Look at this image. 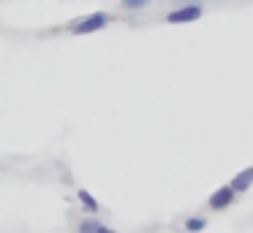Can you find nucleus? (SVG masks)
Wrapping results in <instances>:
<instances>
[{
	"mask_svg": "<svg viewBox=\"0 0 253 233\" xmlns=\"http://www.w3.org/2000/svg\"><path fill=\"white\" fill-rule=\"evenodd\" d=\"M109 22H112V16L106 14V11H93V14L82 16V19H74L71 25H68V33H71V35H90V33L104 30Z\"/></svg>",
	"mask_w": 253,
	"mask_h": 233,
	"instance_id": "nucleus-1",
	"label": "nucleus"
},
{
	"mask_svg": "<svg viewBox=\"0 0 253 233\" xmlns=\"http://www.w3.org/2000/svg\"><path fill=\"white\" fill-rule=\"evenodd\" d=\"M202 14H204L202 3H193V0H188V3L171 8L169 14H166V22H169V25H191V22L202 19Z\"/></svg>",
	"mask_w": 253,
	"mask_h": 233,
	"instance_id": "nucleus-2",
	"label": "nucleus"
},
{
	"mask_svg": "<svg viewBox=\"0 0 253 233\" xmlns=\"http://www.w3.org/2000/svg\"><path fill=\"white\" fill-rule=\"evenodd\" d=\"M234 198H237V193L231 190V184H223V187H218L212 195H210V209L223 211V209H229V206L234 203Z\"/></svg>",
	"mask_w": 253,
	"mask_h": 233,
	"instance_id": "nucleus-3",
	"label": "nucleus"
},
{
	"mask_svg": "<svg viewBox=\"0 0 253 233\" xmlns=\"http://www.w3.org/2000/svg\"><path fill=\"white\" fill-rule=\"evenodd\" d=\"M251 184H253V168H245V171H240L231 179V190L234 193H245V190H251Z\"/></svg>",
	"mask_w": 253,
	"mask_h": 233,
	"instance_id": "nucleus-4",
	"label": "nucleus"
},
{
	"mask_svg": "<svg viewBox=\"0 0 253 233\" xmlns=\"http://www.w3.org/2000/svg\"><path fill=\"white\" fill-rule=\"evenodd\" d=\"M77 198H79V203H82L84 211H90V214H98L101 211V203L95 200L93 193H87V190H77Z\"/></svg>",
	"mask_w": 253,
	"mask_h": 233,
	"instance_id": "nucleus-5",
	"label": "nucleus"
},
{
	"mask_svg": "<svg viewBox=\"0 0 253 233\" xmlns=\"http://www.w3.org/2000/svg\"><path fill=\"white\" fill-rule=\"evenodd\" d=\"M101 225L104 222L95 220V217H84V220H79V233H98Z\"/></svg>",
	"mask_w": 253,
	"mask_h": 233,
	"instance_id": "nucleus-6",
	"label": "nucleus"
},
{
	"mask_svg": "<svg viewBox=\"0 0 253 233\" xmlns=\"http://www.w3.org/2000/svg\"><path fill=\"white\" fill-rule=\"evenodd\" d=\"M182 228H185L188 233H202L204 228H207V220H204V217H188Z\"/></svg>",
	"mask_w": 253,
	"mask_h": 233,
	"instance_id": "nucleus-7",
	"label": "nucleus"
},
{
	"mask_svg": "<svg viewBox=\"0 0 253 233\" xmlns=\"http://www.w3.org/2000/svg\"><path fill=\"white\" fill-rule=\"evenodd\" d=\"M147 5H150V0H123V8L126 11H142Z\"/></svg>",
	"mask_w": 253,
	"mask_h": 233,
	"instance_id": "nucleus-8",
	"label": "nucleus"
},
{
	"mask_svg": "<svg viewBox=\"0 0 253 233\" xmlns=\"http://www.w3.org/2000/svg\"><path fill=\"white\" fill-rule=\"evenodd\" d=\"M98 233H115V231H112V228H106V225H101V231Z\"/></svg>",
	"mask_w": 253,
	"mask_h": 233,
	"instance_id": "nucleus-9",
	"label": "nucleus"
}]
</instances>
